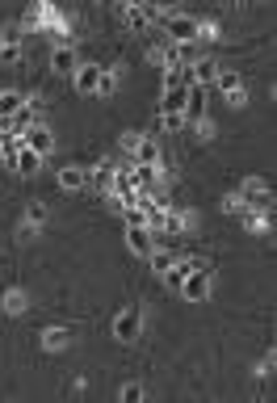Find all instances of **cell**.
Wrapping results in <instances>:
<instances>
[{
	"label": "cell",
	"mask_w": 277,
	"mask_h": 403,
	"mask_svg": "<svg viewBox=\"0 0 277 403\" xmlns=\"http://www.w3.org/2000/svg\"><path fill=\"white\" fill-rule=\"evenodd\" d=\"M210 286H215V269L202 265L198 273H189V278L181 282V294H185L189 303H206V299H210Z\"/></svg>",
	"instance_id": "3957f363"
},
{
	"label": "cell",
	"mask_w": 277,
	"mask_h": 403,
	"mask_svg": "<svg viewBox=\"0 0 277 403\" xmlns=\"http://www.w3.org/2000/svg\"><path fill=\"white\" fill-rule=\"evenodd\" d=\"M21 147H29L34 156H50V151H55V135H50L42 122H34V126L21 135Z\"/></svg>",
	"instance_id": "8992f818"
},
{
	"label": "cell",
	"mask_w": 277,
	"mask_h": 403,
	"mask_svg": "<svg viewBox=\"0 0 277 403\" xmlns=\"http://www.w3.org/2000/svg\"><path fill=\"white\" fill-rule=\"evenodd\" d=\"M122 219H126V231H147V210L143 206H122Z\"/></svg>",
	"instance_id": "cb8c5ba5"
},
{
	"label": "cell",
	"mask_w": 277,
	"mask_h": 403,
	"mask_svg": "<svg viewBox=\"0 0 277 403\" xmlns=\"http://www.w3.org/2000/svg\"><path fill=\"white\" fill-rule=\"evenodd\" d=\"M240 202H244V210H261V214H273V189L261 181V177H248L244 185H240V193H236Z\"/></svg>",
	"instance_id": "6da1fadb"
},
{
	"label": "cell",
	"mask_w": 277,
	"mask_h": 403,
	"mask_svg": "<svg viewBox=\"0 0 277 403\" xmlns=\"http://www.w3.org/2000/svg\"><path fill=\"white\" fill-rule=\"evenodd\" d=\"M0 307H4L8 315H21V311L29 307V299H25V290H8V294L0 299Z\"/></svg>",
	"instance_id": "d4e9b609"
},
{
	"label": "cell",
	"mask_w": 277,
	"mask_h": 403,
	"mask_svg": "<svg viewBox=\"0 0 277 403\" xmlns=\"http://www.w3.org/2000/svg\"><path fill=\"white\" fill-rule=\"evenodd\" d=\"M215 84H219V88L227 93V101H231V105H248V93H244V80H240L236 71H219V76H215Z\"/></svg>",
	"instance_id": "52a82bcc"
},
{
	"label": "cell",
	"mask_w": 277,
	"mask_h": 403,
	"mask_svg": "<svg viewBox=\"0 0 277 403\" xmlns=\"http://www.w3.org/2000/svg\"><path fill=\"white\" fill-rule=\"evenodd\" d=\"M88 185L101 189V193H109V185H114V164H97V168H88Z\"/></svg>",
	"instance_id": "ffe728a7"
},
{
	"label": "cell",
	"mask_w": 277,
	"mask_h": 403,
	"mask_svg": "<svg viewBox=\"0 0 277 403\" xmlns=\"http://www.w3.org/2000/svg\"><path fill=\"white\" fill-rule=\"evenodd\" d=\"M13 168H17V172H25V177H29V172H38V168H42V156H34V151H29V147H21V151H17V156H13Z\"/></svg>",
	"instance_id": "7402d4cb"
},
{
	"label": "cell",
	"mask_w": 277,
	"mask_h": 403,
	"mask_svg": "<svg viewBox=\"0 0 277 403\" xmlns=\"http://www.w3.org/2000/svg\"><path fill=\"white\" fill-rule=\"evenodd\" d=\"M50 67L67 76V71H76V67H80V59H76V50H72V46H55V50H50Z\"/></svg>",
	"instance_id": "5bb4252c"
},
{
	"label": "cell",
	"mask_w": 277,
	"mask_h": 403,
	"mask_svg": "<svg viewBox=\"0 0 277 403\" xmlns=\"http://www.w3.org/2000/svg\"><path fill=\"white\" fill-rule=\"evenodd\" d=\"M164 126H168V130H181V126H185V118H181V114H168V118H164Z\"/></svg>",
	"instance_id": "1f68e13d"
},
{
	"label": "cell",
	"mask_w": 277,
	"mask_h": 403,
	"mask_svg": "<svg viewBox=\"0 0 277 403\" xmlns=\"http://www.w3.org/2000/svg\"><path fill=\"white\" fill-rule=\"evenodd\" d=\"M21 42H25L21 25H0V63H17L21 59Z\"/></svg>",
	"instance_id": "5b68a950"
},
{
	"label": "cell",
	"mask_w": 277,
	"mask_h": 403,
	"mask_svg": "<svg viewBox=\"0 0 277 403\" xmlns=\"http://www.w3.org/2000/svg\"><path fill=\"white\" fill-rule=\"evenodd\" d=\"M21 105H25V97H21L17 88H0V122L17 118V114H21Z\"/></svg>",
	"instance_id": "4fadbf2b"
},
{
	"label": "cell",
	"mask_w": 277,
	"mask_h": 403,
	"mask_svg": "<svg viewBox=\"0 0 277 403\" xmlns=\"http://www.w3.org/2000/svg\"><path fill=\"white\" fill-rule=\"evenodd\" d=\"M118 143H122V151H126V156L135 160V151H139V143H143V135H139V130H126V135H122Z\"/></svg>",
	"instance_id": "83f0119b"
},
{
	"label": "cell",
	"mask_w": 277,
	"mask_h": 403,
	"mask_svg": "<svg viewBox=\"0 0 277 403\" xmlns=\"http://www.w3.org/2000/svg\"><path fill=\"white\" fill-rule=\"evenodd\" d=\"M185 101H189V88H164V101H160V114H181L185 118Z\"/></svg>",
	"instance_id": "7c38bea8"
},
{
	"label": "cell",
	"mask_w": 277,
	"mask_h": 403,
	"mask_svg": "<svg viewBox=\"0 0 277 403\" xmlns=\"http://www.w3.org/2000/svg\"><path fill=\"white\" fill-rule=\"evenodd\" d=\"M72 80H76V88H80V93H97V80H101V67H97V63H80V67L72 71Z\"/></svg>",
	"instance_id": "8fae6325"
},
{
	"label": "cell",
	"mask_w": 277,
	"mask_h": 403,
	"mask_svg": "<svg viewBox=\"0 0 277 403\" xmlns=\"http://www.w3.org/2000/svg\"><path fill=\"white\" fill-rule=\"evenodd\" d=\"M122 84V67H101V80H97V97H114Z\"/></svg>",
	"instance_id": "2e32d148"
},
{
	"label": "cell",
	"mask_w": 277,
	"mask_h": 403,
	"mask_svg": "<svg viewBox=\"0 0 277 403\" xmlns=\"http://www.w3.org/2000/svg\"><path fill=\"white\" fill-rule=\"evenodd\" d=\"M139 328H143V315H139V307H126V311H118V320H114V336H118L122 345L139 341Z\"/></svg>",
	"instance_id": "277c9868"
},
{
	"label": "cell",
	"mask_w": 277,
	"mask_h": 403,
	"mask_svg": "<svg viewBox=\"0 0 277 403\" xmlns=\"http://www.w3.org/2000/svg\"><path fill=\"white\" fill-rule=\"evenodd\" d=\"M42 219H46V206H42V202H29V206H25V223H21V235L29 240V235L42 227Z\"/></svg>",
	"instance_id": "e0dca14e"
},
{
	"label": "cell",
	"mask_w": 277,
	"mask_h": 403,
	"mask_svg": "<svg viewBox=\"0 0 277 403\" xmlns=\"http://www.w3.org/2000/svg\"><path fill=\"white\" fill-rule=\"evenodd\" d=\"M223 210H227V214H244V202H240L236 193H227V198H223Z\"/></svg>",
	"instance_id": "f546056e"
},
{
	"label": "cell",
	"mask_w": 277,
	"mask_h": 403,
	"mask_svg": "<svg viewBox=\"0 0 277 403\" xmlns=\"http://www.w3.org/2000/svg\"><path fill=\"white\" fill-rule=\"evenodd\" d=\"M84 185H88V168H80V164H67V168H59V189L76 193V189H84Z\"/></svg>",
	"instance_id": "9c48e42d"
},
{
	"label": "cell",
	"mask_w": 277,
	"mask_h": 403,
	"mask_svg": "<svg viewBox=\"0 0 277 403\" xmlns=\"http://www.w3.org/2000/svg\"><path fill=\"white\" fill-rule=\"evenodd\" d=\"M164 34H168L173 46L198 42V17H189V13H173V17H164Z\"/></svg>",
	"instance_id": "7a4b0ae2"
},
{
	"label": "cell",
	"mask_w": 277,
	"mask_h": 403,
	"mask_svg": "<svg viewBox=\"0 0 277 403\" xmlns=\"http://www.w3.org/2000/svg\"><path fill=\"white\" fill-rule=\"evenodd\" d=\"M118 17H122L130 29H147V25H151V13H147V4H122V8H118Z\"/></svg>",
	"instance_id": "30bf717a"
},
{
	"label": "cell",
	"mask_w": 277,
	"mask_h": 403,
	"mask_svg": "<svg viewBox=\"0 0 277 403\" xmlns=\"http://www.w3.org/2000/svg\"><path fill=\"white\" fill-rule=\"evenodd\" d=\"M130 164H135V168H151V172H156V168H160V143L143 135V143H139V151H135V160H130Z\"/></svg>",
	"instance_id": "ba28073f"
},
{
	"label": "cell",
	"mask_w": 277,
	"mask_h": 403,
	"mask_svg": "<svg viewBox=\"0 0 277 403\" xmlns=\"http://www.w3.org/2000/svg\"><path fill=\"white\" fill-rule=\"evenodd\" d=\"M257 374H261V378H269V374H273V349H269V357L257 366Z\"/></svg>",
	"instance_id": "4dcf8cb0"
},
{
	"label": "cell",
	"mask_w": 277,
	"mask_h": 403,
	"mask_svg": "<svg viewBox=\"0 0 277 403\" xmlns=\"http://www.w3.org/2000/svg\"><path fill=\"white\" fill-rule=\"evenodd\" d=\"M122 403H143V387L139 383H126L122 387Z\"/></svg>",
	"instance_id": "f1b7e54d"
},
{
	"label": "cell",
	"mask_w": 277,
	"mask_h": 403,
	"mask_svg": "<svg viewBox=\"0 0 277 403\" xmlns=\"http://www.w3.org/2000/svg\"><path fill=\"white\" fill-rule=\"evenodd\" d=\"M244 227H248V231H257V235H265V231H273V214H261V210H244Z\"/></svg>",
	"instance_id": "603a6c76"
},
{
	"label": "cell",
	"mask_w": 277,
	"mask_h": 403,
	"mask_svg": "<svg viewBox=\"0 0 277 403\" xmlns=\"http://www.w3.org/2000/svg\"><path fill=\"white\" fill-rule=\"evenodd\" d=\"M198 269H202V261H177L164 278H168V286H177V290H181V282H185L189 273H198Z\"/></svg>",
	"instance_id": "44dd1931"
},
{
	"label": "cell",
	"mask_w": 277,
	"mask_h": 403,
	"mask_svg": "<svg viewBox=\"0 0 277 403\" xmlns=\"http://www.w3.org/2000/svg\"><path fill=\"white\" fill-rule=\"evenodd\" d=\"M147 261H151V269H156V273H168V269L177 265V257H173V252H164V248H156Z\"/></svg>",
	"instance_id": "484cf974"
},
{
	"label": "cell",
	"mask_w": 277,
	"mask_h": 403,
	"mask_svg": "<svg viewBox=\"0 0 277 403\" xmlns=\"http://www.w3.org/2000/svg\"><path fill=\"white\" fill-rule=\"evenodd\" d=\"M147 59H151V63H164V67H168V63H173V42H156V46L147 50Z\"/></svg>",
	"instance_id": "4316f807"
},
{
	"label": "cell",
	"mask_w": 277,
	"mask_h": 403,
	"mask_svg": "<svg viewBox=\"0 0 277 403\" xmlns=\"http://www.w3.org/2000/svg\"><path fill=\"white\" fill-rule=\"evenodd\" d=\"M126 244H130V252H135V257H151V252H156L151 231H126Z\"/></svg>",
	"instance_id": "ac0fdd59"
},
{
	"label": "cell",
	"mask_w": 277,
	"mask_h": 403,
	"mask_svg": "<svg viewBox=\"0 0 277 403\" xmlns=\"http://www.w3.org/2000/svg\"><path fill=\"white\" fill-rule=\"evenodd\" d=\"M67 345H72V328H46V332H42V349L59 353V349H67Z\"/></svg>",
	"instance_id": "d6986e66"
},
{
	"label": "cell",
	"mask_w": 277,
	"mask_h": 403,
	"mask_svg": "<svg viewBox=\"0 0 277 403\" xmlns=\"http://www.w3.org/2000/svg\"><path fill=\"white\" fill-rule=\"evenodd\" d=\"M46 8H50V4H29V8L21 13V29L42 34V25H46Z\"/></svg>",
	"instance_id": "9a60e30c"
}]
</instances>
